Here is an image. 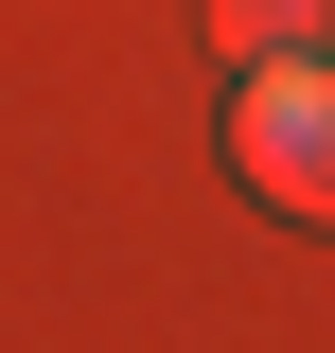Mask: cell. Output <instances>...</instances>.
<instances>
[{"label": "cell", "instance_id": "1", "mask_svg": "<svg viewBox=\"0 0 335 353\" xmlns=\"http://www.w3.org/2000/svg\"><path fill=\"white\" fill-rule=\"evenodd\" d=\"M230 141H247V194L265 212H318L335 230V71L318 53H300V71H247V124Z\"/></svg>", "mask_w": 335, "mask_h": 353}, {"label": "cell", "instance_id": "2", "mask_svg": "<svg viewBox=\"0 0 335 353\" xmlns=\"http://www.w3.org/2000/svg\"><path fill=\"white\" fill-rule=\"evenodd\" d=\"M318 18H335V0H212V36L247 53V71H300V53H318Z\"/></svg>", "mask_w": 335, "mask_h": 353}]
</instances>
